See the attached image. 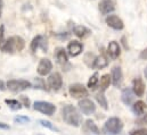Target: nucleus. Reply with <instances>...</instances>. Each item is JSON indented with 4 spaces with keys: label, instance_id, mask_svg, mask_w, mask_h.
<instances>
[{
    "label": "nucleus",
    "instance_id": "nucleus-28",
    "mask_svg": "<svg viewBox=\"0 0 147 135\" xmlns=\"http://www.w3.org/2000/svg\"><path fill=\"white\" fill-rule=\"evenodd\" d=\"M15 123H18V124H26L30 122V118L26 117V116H18V117H15L14 119Z\"/></svg>",
    "mask_w": 147,
    "mask_h": 135
},
{
    "label": "nucleus",
    "instance_id": "nucleus-10",
    "mask_svg": "<svg viewBox=\"0 0 147 135\" xmlns=\"http://www.w3.org/2000/svg\"><path fill=\"white\" fill-rule=\"evenodd\" d=\"M111 81L114 86H120L123 82V74L120 66H114L111 70Z\"/></svg>",
    "mask_w": 147,
    "mask_h": 135
},
{
    "label": "nucleus",
    "instance_id": "nucleus-7",
    "mask_svg": "<svg viewBox=\"0 0 147 135\" xmlns=\"http://www.w3.org/2000/svg\"><path fill=\"white\" fill-rule=\"evenodd\" d=\"M47 83H48V86L51 89V90H59L63 85V78H62V75L59 73H53L48 80H47Z\"/></svg>",
    "mask_w": 147,
    "mask_h": 135
},
{
    "label": "nucleus",
    "instance_id": "nucleus-8",
    "mask_svg": "<svg viewBox=\"0 0 147 135\" xmlns=\"http://www.w3.org/2000/svg\"><path fill=\"white\" fill-rule=\"evenodd\" d=\"M105 22H106V24H107L110 27H112L113 30L121 31V30L124 29V23H123V21H122L119 16H116V15H109V16L106 17Z\"/></svg>",
    "mask_w": 147,
    "mask_h": 135
},
{
    "label": "nucleus",
    "instance_id": "nucleus-23",
    "mask_svg": "<svg viewBox=\"0 0 147 135\" xmlns=\"http://www.w3.org/2000/svg\"><path fill=\"white\" fill-rule=\"evenodd\" d=\"M111 83H112V81H111L110 74H105V75L102 76V78H100V88H102V91L103 92L110 86Z\"/></svg>",
    "mask_w": 147,
    "mask_h": 135
},
{
    "label": "nucleus",
    "instance_id": "nucleus-4",
    "mask_svg": "<svg viewBox=\"0 0 147 135\" xmlns=\"http://www.w3.org/2000/svg\"><path fill=\"white\" fill-rule=\"evenodd\" d=\"M31 83L25 80H11L7 82V88L13 92H22L29 88H31Z\"/></svg>",
    "mask_w": 147,
    "mask_h": 135
},
{
    "label": "nucleus",
    "instance_id": "nucleus-35",
    "mask_svg": "<svg viewBox=\"0 0 147 135\" xmlns=\"http://www.w3.org/2000/svg\"><path fill=\"white\" fill-rule=\"evenodd\" d=\"M0 128L1 130H9L10 127H9V125H7L5 123H0Z\"/></svg>",
    "mask_w": 147,
    "mask_h": 135
},
{
    "label": "nucleus",
    "instance_id": "nucleus-15",
    "mask_svg": "<svg viewBox=\"0 0 147 135\" xmlns=\"http://www.w3.org/2000/svg\"><path fill=\"white\" fill-rule=\"evenodd\" d=\"M107 53L112 59H116L120 57L121 55V48H120V44L116 42V41H111L109 43V47H107Z\"/></svg>",
    "mask_w": 147,
    "mask_h": 135
},
{
    "label": "nucleus",
    "instance_id": "nucleus-25",
    "mask_svg": "<svg viewBox=\"0 0 147 135\" xmlns=\"http://www.w3.org/2000/svg\"><path fill=\"white\" fill-rule=\"evenodd\" d=\"M96 100H97V102L103 107V109H105V110H107V109H109V103H107L106 97L104 96V93H103V92H102V93L96 94Z\"/></svg>",
    "mask_w": 147,
    "mask_h": 135
},
{
    "label": "nucleus",
    "instance_id": "nucleus-9",
    "mask_svg": "<svg viewBox=\"0 0 147 135\" xmlns=\"http://www.w3.org/2000/svg\"><path fill=\"white\" fill-rule=\"evenodd\" d=\"M79 108L84 115H91L96 111V106L90 99H82L79 101Z\"/></svg>",
    "mask_w": 147,
    "mask_h": 135
},
{
    "label": "nucleus",
    "instance_id": "nucleus-22",
    "mask_svg": "<svg viewBox=\"0 0 147 135\" xmlns=\"http://www.w3.org/2000/svg\"><path fill=\"white\" fill-rule=\"evenodd\" d=\"M145 110H146V103L144 101H142V100L135 102L134 106H132V111H134L136 115H138V116L143 115V114L145 112Z\"/></svg>",
    "mask_w": 147,
    "mask_h": 135
},
{
    "label": "nucleus",
    "instance_id": "nucleus-37",
    "mask_svg": "<svg viewBox=\"0 0 147 135\" xmlns=\"http://www.w3.org/2000/svg\"><path fill=\"white\" fill-rule=\"evenodd\" d=\"M0 90H5V83L2 81H0Z\"/></svg>",
    "mask_w": 147,
    "mask_h": 135
},
{
    "label": "nucleus",
    "instance_id": "nucleus-32",
    "mask_svg": "<svg viewBox=\"0 0 147 135\" xmlns=\"http://www.w3.org/2000/svg\"><path fill=\"white\" fill-rule=\"evenodd\" d=\"M3 35H5V27H3V25H1L0 26V48L3 42Z\"/></svg>",
    "mask_w": 147,
    "mask_h": 135
},
{
    "label": "nucleus",
    "instance_id": "nucleus-36",
    "mask_svg": "<svg viewBox=\"0 0 147 135\" xmlns=\"http://www.w3.org/2000/svg\"><path fill=\"white\" fill-rule=\"evenodd\" d=\"M2 8H3V1L0 0V17H1V14H2Z\"/></svg>",
    "mask_w": 147,
    "mask_h": 135
},
{
    "label": "nucleus",
    "instance_id": "nucleus-27",
    "mask_svg": "<svg viewBox=\"0 0 147 135\" xmlns=\"http://www.w3.org/2000/svg\"><path fill=\"white\" fill-rule=\"evenodd\" d=\"M39 124L41 125V126H43V127H47V128H49V130H51V131H55V132H58V130L50 123V122H48V120H45V119H40L39 120Z\"/></svg>",
    "mask_w": 147,
    "mask_h": 135
},
{
    "label": "nucleus",
    "instance_id": "nucleus-33",
    "mask_svg": "<svg viewBox=\"0 0 147 135\" xmlns=\"http://www.w3.org/2000/svg\"><path fill=\"white\" fill-rule=\"evenodd\" d=\"M139 58L142 60H147V48H145L140 53H139Z\"/></svg>",
    "mask_w": 147,
    "mask_h": 135
},
{
    "label": "nucleus",
    "instance_id": "nucleus-2",
    "mask_svg": "<svg viewBox=\"0 0 147 135\" xmlns=\"http://www.w3.org/2000/svg\"><path fill=\"white\" fill-rule=\"evenodd\" d=\"M25 47V41L21 36H10L6 42L2 43L1 50L7 53H14V52H20L24 49Z\"/></svg>",
    "mask_w": 147,
    "mask_h": 135
},
{
    "label": "nucleus",
    "instance_id": "nucleus-18",
    "mask_svg": "<svg viewBox=\"0 0 147 135\" xmlns=\"http://www.w3.org/2000/svg\"><path fill=\"white\" fill-rule=\"evenodd\" d=\"M73 33L80 39H84V37H87L91 34V31L88 27L83 26V25H76V26H74Z\"/></svg>",
    "mask_w": 147,
    "mask_h": 135
},
{
    "label": "nucleus",
    "instance_id": "nucleus-29",
    "mask_svg": "<svg viewBox=\"0 0 147 135\" xmlns=\"http://www.w3.org/2000/svg\"><path fill=\"white\" fill-rule=\"evenodd\" d=\"M130 135H147L146 128H139V130H134L130 132Z\"/></svg>",
    "mask_w": 147,
    "mask_h": 135
},
{
    "label": "nucleus",
    "instance_id": "nucleus-38",
    "mask_svg": "<svg viewBox=\"0 0 147 135\" xmlns=\"http://www.w3.org/2000/svg\"><path fill=\"white\" fill-rule=\"evenodd\" d=\"M144 75H145V77L147 78V67L145 68V70H144Z\"/></svg>",
    "mask_w": 147,
    "mask_h": 135
},
{
    "label": "nucleus",
    "instance_id": "nucleus-16",
    "mask_svg": "<svg viewBox=\"0 0 147 135\" xmlns=\"http://www.w3.org/2000/svg\"><path fill=\"white\" fill-rule=\"evenodd\" d=\"M134 99H135V93H134L132 89H130V88L123 89V91L121 93V100H122V102L124 104H128L129 106V104L132 103Z\"/></svg>",
    "mask_w": 147,
    "mask_h": 135
},
{
    "label": "nucleus",
    "instance_id": "nucleus-21",
    "mask_svg": "<svg viewBox=\"0 0 147 135\" xmlns=\"http://www.w3.org/2000/svg\"><path fill=\"white\" fill-rule=\"evenodd\" d=\"M84 128H86V131H88V132H89V133H91V134H95V135L100 134V131H99L98 126H97V125L95 124V122H94V120H91V119L86 120Z\"/></svg>",
    "mask_w": 147,
    "mask_h": 135
},
{
    "label": "nucleus",
    "instance_id": "nucleus-3",
    "mask_svg": "<svg viewBox=\"0 0 147 135\" xmlns=\"http://www.w3.org/2000/svg\"><path fill=\"white\" fill-rule=\"evenodd\" d=\"M123 128V123L117 117H111L104 125V131L110 135H117Z\"/></svg>",
    "mask_w": 147,
    "mask_h": 135
},
{
    "label": "nucleus",
    "instance_id": "nucleus-20",
    "mask_svg": "<svg viewBox=\"0 0 147 135\" xmlns=\"http://www.w3.org/2000/svg\"><path fill=\"white\" fill-rule=\"evenodd\" d=\"M43 43H45L43 37H42L41 35H37V36L32 40V42H31V45H30L31 51H32V52H36L39 47H42V49H43V50H46V47L43 45Z\"/></svg>",
    "mask_w": 147,
    "mask_h": 135
},
{
    "label": "nucleus",
    "instance_id": "nucleus-19",
    "mask_svg": "<svg viewBox=\"0 0 147 135\" xmlns=\"http://www.w3.org/2000/svg\"><path fill=\"white\" fill-rule=\"evenodd\" d=\"M91 66H92V68H96V69H103V68L109 66V60L102 55V56H98L94 59Z\"/></svg>",
    "mask_w": 147,
    "mask_h": 135
},
{
    "label": "nucleus",
    "instance_id": "nucleus-11",
    "mask_svg": "<svg viewBox=\"0 0 147 135\" xmlns=\"http://www.w3.org/2000/svg\"><path fill=\"white\" fill-rule=\"evenodd\" d=\"M83 50V44L80 42V41H76L73 40L71 41L69 44H67V51H69V55L71 57H76L79 56Z\"/></svg>",
    "mask_w": 147,
    "mask_h": 135
},
{
    "label": "nucleus",
    "instance_id": "nucleus-30",
    "mask_svg": "<svg viewBox=\"0 0 147 135\" xmlns=\"http://www.w3.org/2000/svg\"><path fill=\"white\" fill-rule=\"evenodd\" d=\"M142 117L140 118H138L137 120H136V124H138V125H144V124H147V114L146 115H140Z\"/></svg>",
    "mask_w": 147,
    "mask_h": 135
},
{
    "label": "nucleus",
    "instance_id": "nucleus-14",
    "mask_svg": "<svg viewBox=\"0 0 147 135\" xmlns=\"http://www.w3.org/2000/svg\"><path fill=\"white\" fill-rule=\"evenodd\" d=\"M99 10L103 15H109L115 10V5L113 0H102L99 2Z\"/></svg>",
    "mask_w": 147,
    "mask_h": 135
},
{
    "label": "nucleus",
    "instance_id": "nucleus-13",
    "mask_svg": "<svg viewBox=\"0 0 147 135\" xmlns=\"http://www.w3.org/2000/svg\"><path fill=\"white\" fill-rule=\"evenodd\" d=\"M132 91L137 97H143L145 93V84L140 77H137L132 81Z\"/></svg>",
    "mask_w": 147,
    "mask_h": 135
},
{
    "label": "nucleus",
    "instance_id": "nucleus-12",
    "mask_svg": "<svg viewBox=\"0 0 147 135\" xmlns=\"http://www.w3.org/2000/svg\"><path fill=\"white\" fill-rule=\"evenodd\" d=\"M51 69H53V64H51V61L49 59L43 58V59L40 60V63L38 65V73H39V75L46 76V75H48L51 72Z\"/></svg>",
    "mask_w": 147,
    "mask_h": 135
},
{
    "label": "nucleus",
    "instance_id": "nucleus-34",
    "mask_svg": "<svg viewBox=\"0 0 147 135\" xmlns=\"http://www.w3.org/2000/svg\"><path fill=\"white\" fill-rule=\"evenodd\" d=\"M21 99H22V101L24 102L25 107H28V108L30 107V101H29V99H28V98H26L25 96H22V97H21Z\"/></svg>",
    "mask_w": 147,
    "mask_h": 135
},
{
    "label": "nucleus",
    "instance_id": "nucleus-6",
    "mask_svg": "<svg viewBox=\"0 0 147 135\" xmlns=\"http://www.w3.org/2000/svg\"><path fill=\"white\" fill-rule=\"evenodd\" d=\"M69 93L72 98H75V99H81V98L88 97V90L80 83H75V84L70 85Z\"/></svg>",
    "mask_w": 147,
    "mask_h": 135
},
{
    "label": "nucleus",
    "instance_id": "nucleus-1",
    "mask_svg": "<svg viewBox=\"0 0 147 135\" xmlns=\"http://www.w3.org/2000/svg\"><path fill=\"white\" fill-rule=\"evenodd\" d=\"M62 116H63V119L66 124L74 126V127H79L82 123V116L80 115L78 109L73 107L72 104H66L63 107Z\"/></svg>",
    "mask_w": 147,
    "mask_h": 135
},
{
    "label": "nucleus",
    "instance_id": "nucleus-24",
    "mask_svg": "<svg viewBox=\"0 0 147 135\" xmlns=\"http://www.w3.org/2000/svg\"><path fill=\"white\" fill-rule=\"evenodd\" d=\"M99 75H98V73L96 72L90 78H89V81H88V88L89 89H91V90H94V89H96V86H97V84H98V82H99Z\"/></svg>",
    "mask_w": 147,
    "mask_h": 135
},
{
    "label": "nucleus",
    "instance_id": "nucleus-5",
    "mask_svg": "<svg viewBox=\"0 0 147 135\" xmlns=\"http://www.w3.org/2000/svg\"><path fill=\"white\" fill-rule=\"evenodd\" d=\"M33 108L37 111H40L41 114H45L47 116H51L56 111V107L53 103L47 101H36L33 104Z\"/></svg>",
    "mask_w": 147,
    "mask_h": 135
},
{
    "label": "nucleus",
    "instance_id": "nucleus-26",
    "mask_svg": "<svg viewBox=\"0 0 147 135\" xmlns=\"http://www.w3.org/2000/svg\"><path fill=\"white\" fill-rule=\"evenodd\" d=\"M5 102H6V104H8L9 108L13 109V110H18V109L22 108L21 102L17 101V100H14V99H6Z\"/></svg>",
    "mask_w": 147,
    "mask_h": 135
},
{
    "label": "nucleus",
    "instance_id": "nucleus-17",
    "mask_svg": "<svg viewBox=\"0 0 147 135\" xmlns=\"http://www.w3.org/2000/svg\"><path fill=\"white\" fill-rule=\"evenodd\" d=\"M55 57H56V60L58 61V64H61V65L67 64V61H69V57H67V53L64 48H57L55 51Z\"/></svg>",
    "mask_w": 147,
    "mask_h": 135
},
{
    "label": "nucleus",
    "instance_id": "nucleus-31",
    "mask_svg": "<svg viewBox=\"0 0 147 135\" xmlns=\"http://www.w3.org/2000/svg\"><path fill=\"white\" fill-rule=\"evenodd\" d=\"M36 88L38 89H42V90H46V86H45V83L41 78H36Z\"/></svg>",
    "mask_w": 147,
    "mask_h": 135
}]
</instances>
